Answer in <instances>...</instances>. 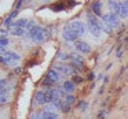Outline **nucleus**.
Wrapping results in <instances>:
<instances>
[{
  "mask_svg": "<svg viewBox=\"0 0 128 119\" xmlns=\"http://www.w3.org/2000/svg\"><path fill=\"white\" fill-rule=\"evenodd\" d=\"M121 3L124 4L125 7H128V0H121Z\"/></svg>",
  "mask_w": 128,
  "mask_h": 119,
  "instance_id": "obj_27",
  "label": "nucleus"
},
{
  "mask_svg": "<svg viewBox=\"0 0 128 119\" xmlns=\"http://www.w3.org/2000/svg\"><path fill=\"white\" fill-rule=\"evenodd\" d=\"M73 82L74 83H81L83 82V78L78 77V75H76V77H73Z\"/></svg>",
  "mask_w": 128,
  "mask_h": 119,
  "instance_id": "obj_21",
  "label": "nucleus"
},
{
  "mask_svg": "<svg viewBox=\"0 0 128 119\" xmlns=\"http://www.w3.org/2000/svg\"><path fill=\"white\" fill-rule=\"evenodd\" d=\"M59 59H61V60H66V59H69V56L66 55V53H64V52H59Z\"/></svg>",
  "mask_w": 128,
  "mask_h": 119,
  "instance_id": "obj_22",
  "label": "nucleus"
},
{
  "mask_svg": "<svg viewBox=\"0 0 128 119\" xmlns=\"http://www.w3.org/2000/svg\"><path fill=\"white\" fill-rule=\"evenodd\" d=\"M69 26L77 36H84V33H86V25L81 23L80 21H73L69 23Z\"/></svg>",
  "mask_w": 128,
  "mask_h": 119,
  "instance_id": "obj_5",
  "label": "nucleus"
},
{
  "mask_svg": "<svg viewBox=\"0 0 128 119\" xmlns=\"http://www.w3.org/2000/svg\"><path fill=\"white\" fill-rule=\"evenodd\" d=\"M29 37H30V40L33 42H42L43 40H44L46 37V32L43 28H40V26H33V28L29 30Z\"/></svg>",
  "mask_w": 128,
  "mask_h": 119,
  "instance_id": "obj_3",
  "label": "nucleus"
},
{
  "mask_svg": "<svg viewBox=\"0 0 128 119\" xmlns=\"http://www.w3.org/2000/svg\"><path fill=\"white\" fill-rule=\"evenodd\" d=\"M88 78H90V79H94V73H90Z\"/></svg>",
  "mask_w": 128,
  "mask_h": 119,
  "instance_id": "obj_28",
  "label": "nucleus"
},
{
  "mask_svg": "<svg viewBox=\"0 0 128 119\" xmlns=\"http://www.w3.org/2000/svg\"><path fill=\"white\" fill-rule=\"evenodd\" d=\"M7 101H8V97L7 96H0V107H3L4 104H7Z\"/></svg>",
  "mask_w": 128,
  "mask_h": 119,
  "instance_id": "obj_20",
  "label": "nucleus"
},
{
  "mask_svg": "<svg viewBox=\"0 0 128 119\" xmlns=\"http://www.w3.org/2000/svg\"><path fill=\"white\" fill-rule=\"evenodd\" d=\"M100 8H102V3H99V1H96V3H94L91 6L92 12H94V15H96V17H102V11H100Z\"/></svg>",
  "mask_w": 128,
  "mask_h": 119,
  "instance_id": "obj_11",
  "label": "nucleus"
},
{
  "mask_svg": "<svg viewBox=\"0 0 128 119\" xmlns=\"http://www.w3.org/2000/svg\"><path fill=\"white\" fill-rule=\"evenodd\" d=\"M21 3H24V0H18V1H17V4H15V8H20Z\"/></svg>",
  "mask_w": 128,
  "mask_h": 119,
  "instance_id": "obj_25",
  "label": "nucleus"
},
{
  "mask_svg": "<svg viewBox=\"0 0 128 119\" xmlns=\"http://www.w3.org/2000/svg\"><path fill=\"white\" fill-rule=\"evenodd\" d=\"M62 36H64V39L66 40V41H77V34L74 33V32L70 29L69 25L64 26V30H62Z\"/></svg>",
  "mask_w": 128,
  "mask_h": 119,
  "instance_id": "obj_6",
  "label": "nucleus"
},
{
  "mask_svg": "<svg viewBox=\"0 0 128 119\" xmlns=\"http://www.w3.org/2000/svg\"><path fill=\"white\" fill-rule=\"evenodd\" d=\"M102 22L106 23L108 26H110L112 29H114V28H118L120 18H118V15H116L114 12H109V14L102 15Z\"/></svg>",
  "mask_w": 128,
  "mask_h": 119,
  "instance_id": "obj_4",
  "label": "nucleus"
},
{
  "mask_svg": "<svg viewBox=\"0 0 128 119\" xmlns=\"http://www.w3.org/2000/svg\"><path fill=\"white\" fill-rule=\"evenodd\" d=\"M99 19L96 18V15L94 14H87V25H88V30L90 33L94 37H99L100 33H102V28H100Z\"/></svg>",
  "mask_w": 128,
  "mask_h": 119,
  "instance_id": "obj_1",
  "label": "nucleus"
},
{
  "mask_svg": "<svg viewBox=\"0 0 128 119\" xmlns=\"http://www.w3.org/2000/svg\"><path fill=\"white\" fill-rule=\"evenodd\" d=\"M8 17H11V18H12V19H14V18H15V17H17V11H12V12H11V14H10V15H8Z\"/></svg>",
  "mask_w": 128,
  "mask_h": 119,
  "instance_id": "obj_26",
  "label": "nucleus"
},
{
  "mask_svg": "<svg viewBox=\"0 0 128 119\" xmlns=\"http://www.w3.org/2000/svg\"><path fill=\"white\" fill-rule=\"evenodd\" d=\"M4 26L6 28H11V26H14V22H12V18L11 17H7L6 21H4Z\"/></svg>",
  "mask_w": 128,
  "mask_h": 119,
  "instance_id": "obj_17",
  "label": "nucleus"
},
{
  "mask_svg": "<svg viewBox=\"0 0 128 119\" xmlns=\"http://www.w3.org/2000/svg\"><path fill=\"white\" fill-rule=\"evenodd\" d=\"M64 90L66 93H72L74 90V82L73 81H65L64 82Z\"/></svg>",
  "mask_w": 128,
  "mask_h": 119,
  "instance_id": "obj_13",
  "label": "nucleus"
},
{
  "mask_svg": "<svg viewBox=\"0 0 128 119\" xmlns=\"http://www.w3.org/2000/svg\"><path fill=\"white\" fill-rule=\"evenodd\" d=\"M8 45V39H0V48H6Z\"/></svg>",
  "mask_w": 128,
  "mask_h": 119,
  "instance_id": "obj_18",
  "label": "nucleus"
},
{
  "mask_svg": "<svg viewBox=\"0 0 128 119\" xmlns=\"http://www.w3.org/2000/svg\"><path fill=\"white\" fill-rule=\"evenodd\" d=\"M7 88V79L6 78H2L0 79V90H3V89Z\"/></svg>",
  "mask_w": 128,
  "mask_h": 119,
  "instance_id": "obj_19",
  "label": "nucleus"
},
{
  "mask_svg": "<svg viewBox=\"0 0 128 119\" xmlns=\"http://www.w3.org/2000/svg\"><path fill=\"white\" fill-rule=\"evenodd\" d=\"M74 47L77 48V51L81 52V53H90L91 52V47H90V44L86 42V41H81V40L74 41Z\"/></svg>",
  "mask_w": 128,
  "mask_h": 119,
  "instance_id": "obj_8",
  "label": "nucleus"
},
{
  "mask_svg": "<svg viewBox=\"0 0 128 119\" xmlns=\"http://www.w3.org/2000/svg\"><path fill=\"white\" fill-rule=\"evenodd\" d=\"M40 115H42V119H58V115H56L55 112H52V111H47V110H44Z\"/></svg>",
  "mask_w": 128,
  "mask_h": 119,
  "instance_id": "obj_12",
  "label": "nucleus"
},
{
  "mask_svg": "<svg viewBox=\"0 0 128 119\" xmlns=\"http://www.w3.org/2000/svg\"><path fill=\"white\" fill-rule=\"evenodd\" d=\"M6 36H7V30L0 29V39H6Z\"/></svg>",
  "mask_w": 128,
  "mask_h": 119,
  "instance_id": "obj_23",
  "label": "nucleus"
},
{
  "mask_svg": "<svg viewBox=\"0 0 128 119\" xmlns=\"http://www.w3.org/2000/svg\"><path fill=\"white\" fill-rule=\"evenodd\" d=\"M46 85H51V83H55V82H59V79H61V75H59V73L56 71V70H50V71L47 73V78H46Z\"/></svg>",
  "mask_w": 128,
  "mask_h": 119,
  "instance_id": "obj_7",
  "label": "nucleus"
},
{
  "mask_svg": "<svg viewBox=\"0 0 128 119\" xmlns=\"http://www.w3.org/2000/svg\"><path fill=\"white\" fill-rule=\"evenodd\" d=\"M78 108H80V110H86V108H87V103L86 101H83V103H80V104H78Z\"/></svg>",
  "mask_w": 128,
  "mask_h": 119,
  "instance_id": "obj_24",
  "label": "nucleus"
},
{
  "mask_svg": "<svg viewBox=\"0 0 128 119\" xmlns=\"http://www.w3.org/2000/svg\"><path fill=\"white\" fill-rule=\"evenodd\" d=\"M73 101H74V96H73V94H68V96L65 97V103H66L68 105H72Z\"/></svg>",
  "mask_w": 128,
  "mask_h": 119,
  "instance_id": "obj_16",
  "label": "nucleus"
},
{
  "mask_svg": "<svg viewBox=\"0 0 128 119\" xmlns=\"http://www.w3.org/2000/svg\"><path fill=\"white\" fill-rule=\"evenodd\" d=\"M70 56H72V64H73V67H77L78 70L83 69V66H84L83 58H81L80 55H77V53H72Z\"/></svg>",
  "mask_w": 128,
  "mask_h": 119,
  "instance_id": "obj_9",
  "label": "nucleus"
},
{
  "mask_svg": "<svg viewBox=\"0 0 128 119\" xmlns=\"http://www.w3.org/2000/svg\"><path fill=\"white\" fill-rule=\"evenodd\" d=\"M25 32H26V29H24V28H12L11 29V33L14 36H24Z\"/></svg>",
  "mask_w": 128,
  "mask_h": 119,
  "instance_id": "obj_15",
  "label": "nucleus"
},
{
  "mask_svg": "<svg viewBox=\"0 0 128 119\" xmlns=\"http://www.w3.org/2000/svg\"><path fill=\"white\" fill-rule=\"evenodd\" d=\"M55 70L58 73H64V74H70L72 73V69L68 66H64V64H58V66H55Z\"/></svg>",
  "mask_w": 128,
  "mask_h": 119,
  "instance_id": "obj_14",
  "label": "nucleus"
},
{
  "mask_svg": "<svg viewBox=\"0 0 128 119\" xmlns=\"http://www.w3.org/2000/svg\"><path fill=\"white\" fill-rule=\"evenodd\" d=\"M109 7L118 18H128V7H125L122 3H118L116 0H109Z\"/></svg>",
  "mask_w": 128,
  "mask_h": 119,
  "instance_id": "obj_2",
  "label": "nucleus"
},
{
  "mask_svg": "<svg viewBox=\"0 0 128 119\" xmlns=\"http://www.w3.org/2000/svg\"><path fill=\"white\" fill-rule=\"evenodd\" d=\"M4 58L7 59V62H18L21 59V56L18 55V53H15V52H12V51H7L6 53H4Z\"/></svg>",
  "mask_w": 128,
  "mask_h": 119,
  "instance_id": "obj_10",
  "label": "nucleus"
}]
</instances>
